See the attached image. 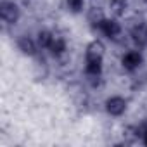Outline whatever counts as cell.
<instances>
[{
	"label": "cell",
	"instance_id": "obj_1",
	"mask_svg": "<svg viewBox=\"0 0 147 147\" xmlns=\"http://www.w3.org/2000/svg\"><path fill=\"white\" fill-rule=\"evenodd\" d=\"M104 43L99 40H94L92 43H88L87 52H85V62H102L104 57Z\"/></svg>",
	"mask_w": 147,
	"mask_h": 147
},
{
	"label": "cell",
	"instance_id": "obj_2",
	"mask_svg": "<svg viewBox=\"0 0 147 147\" xmlns=\"http://www.w3.org/2000/svg\"><path fill=\"white\" fill-rule=\"evenodd\" d=\"M0 16H2L4 23L14 24L19 19V7L14 2H4L2 5H0Z\"/></svg>",
	"mask_w": 147,
	"mask_h": 147
},
{
	"label": "cell",
	"instance_id": "obj_3",
	"mask_svg": "<svg viewBox=\"0 0 147 147\" xmlns=\"http://www.w3.org/2000/svg\"><path fill=\"white\" fill-rule=\"evenodd\" d=\"M97 28H99V31L102 33V35H106L107 38H116V36H119V33H121V26H119V23L116 21V19H104V21H100L99 24H97Z\"/></svg>",
	"mask_w": 147,
	"mask_h": 147
},
{
	"label": "cell",
	"instance_id": "obj_4",
	"mask_svg": "<svg viewBox=\"0 0 147 147\" xmlns=\"http://www.w3.org/2000/svg\"><path fill=\"white\" fill-rule=\"evenodd\" d=\"M106 111L111 114V116H121L125 111H126V100L119 95H114V97H109L106 100Z\"/></svg>",
	"mask_w": 147,
	"mask_h": 147
},
{
	"label": "cell",
	"instance_id": "obj_5",
	"mask_svg": "<svg viewBox=\"0 0 147 147\" xmlns=\"http://www.w3.org/2000/svg\"><path fill=\"white\" fill-rule=\"evenodd\" d=\"M121 64H123L125 69L133 71V69H137V67L142 64V54L137 52V50H130V52H126V54L121 57Z\"/></svg>",
	"mask_w": 147,
	"mask_h": 147
},
{
	"label": "cell",
	"instance_id": "obj_6",
	"mask_svg": "<svg viewBox=\"0 0 147 147\" xmlns=\"http://www.w3.org/2000/svg\"><path fill=\"white\" fill-rule=\"evenodd\" d=\"M18 49H19L23 54H26V55H35V54H36V49H38V43H36L31 36L23 35V36L18 38Z\"/></svg>",
	"mask_w": 147,
	"mask_h": 147
},
{
	"label": "cell",
	"instance_id": "obj_7",
	"mask_svg": "<svg viewBox=\"0 0 147 147\" xmlns=\"http://www.w3.org/2000/svg\"><path fill=\"white\" fill-rule=\"evenodd\" d=\"M131 40L135 42V45L138 47H145L147 45V26L138 24L131 30Z\"/></svg>",
	"mask_w": 147,
	"mask_h": 147
},
{
	"label": "cell",
	"instance_id": "obj_8",
	"mask_svg": "<svg viewBox=\"0 0 147 147\" xmlns=\"http://www.w3.org/2000/svg\"><path fill=\"white\" fill-rule=\"evenodd\" d=\"M49 50H50V54H52L54 57L62 55V54L66 52V42H64V38H61V36H54V40H52Z\"/></svg>",
	"mask_w": 147,
	"mask_h": 147
},
{
	"label": "cell",
	"instance_id": "obj_9",
	"mask_svg": "<svg viewBox=\"0 0 147 147\" xmlns=\"http://www.w3.org/2000/svg\"><path fill=\"white\" fill-rule=\"evenodd\" d=\"M87 18H88V23H92L94 26H97L100 21H104V19H106V16H104V11H102L100 7H92V9H88V14H87Z\"/></svg>",
	"mask_w": 147,
	"mask_h": 147
},
{
	"label": "cell",
	"instance_id": "obj_10",
	"mask_svg": "<svg viewBox=\"0 0 147 147\" xmlns=\"http://www.w3.org/2000/svg\"><path fill=\"white\" fill-rule=\"evenodd\" d=\"M52 40H54V35L50 33V31H40L38 33V36H36V43H38V47H42V49H49L50 47V43H52Z\"/></svg>",
	"mask_w": 147,
	"mask_h": 147
},
{
	"label": "cell",
	"instance_id": "obj_11",
	"mask_svg": "<svg viewBox=\"0 0 147 147\" xmlns=\"http://www.w3.org/2000/svg\"><path fill=\"white\" fill-rule=\"evenodd\" d=\"M109 9L114 16H121L126 9V0H109Z\"/></svg>",
	"mask_w": 147,
	"mask_h": 147
},
{
	"label": "cell",
	"instance_id": "obj_12",
	"mask_svg": "<svg viewBox=\"0 0 147 147\" xmlns=\"http://www.w3.org/2000/svg\"><path fill=\"white\" fill-rule=\"evenodd\" d=\"M66 4H67V7H69L71 12H82L83 5H85L83 0H66Z\"/></svg>",
	"mask_w": 147,
	"mask_h": 147
},
{
	"label": "cell",
	"instance_id": "obj_13",
	"mask_svg": "<svg viewBox=\"0 0 147 147\" xmlns=\"http://www.w3.org/2000/svg\"><path fill=\"white\" fill-rule=\"evenodd\" d=\"M142 138H144V144L147 145V131H144V133H142Z\"/></svg>",
	"mask_w": 147,
	"mask_h": 147
}]
</instances>
